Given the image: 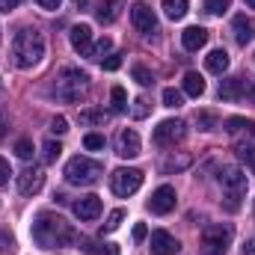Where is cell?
<instances>
[{"label": "cell", "instance_id": "cell-1", "mask_svg": "<svg viewBox=\"0 0 255 255\" xmlns=\"http://www.w3.org/2000/svg\"><path fill=\"white\" fill-rule=\"evenodd\" d=\"M33 241L39 247H45V250H57V247L74 244L77 235L60 214H39L36 223H33Z\"/></svg>", "mask_w": 255, "mask_h": 255}, {"label": "cell", "instance_id": "cell-2", "mask_svg": "<svg viewBox=\"0 0 255 255\" xmlns=\"http://www.w3.org/2000/svg\"><path fill=\"white\" fill-rule=\"evenodd\" d=\"M45 57V36L33 27H24L15 33V42H12V60L18 68H33V65L42 63Z\"/></svg>", "mask_w": 255, "mask_h": 255}, {"label": "cell", "instance_id": "cell-3", "mask_svg": "<svg viewBox=\"0 0 255 255\" xmlns=\"http://www.w3.org/2000/svg\"><path fill=\"white\" fill-rule=\"evenodd\" d=\"M89 89V74L74 68V65H65L63 71L57 74V83H54V98L65 101V104H74L80 101V95Z\"/></svg>", "mask_w": 255, "mask_h": 255}, {"label": "cell", "instance_id": "cell-4", "mask_svg": "<svg viewBox=\"0 0 255 255\" xmlns=\"http://www.w3.org/2000/svg\"><path fill=\"white\" fill-rule=\"evenodd\" d=\"M217 178H220V184H223V208H226L229 214L241 211L244 193H247V175H244L238 166H223Z\"/></svg>", "mask_w": 255, "mask_h": 255}, {"label": "cell", "instance_id": "cell-5", "mask_svg": "<svg viewBox=\"0 0 255 255\" xmlns=\"http://www.w3.org/2000/svg\"><path fill=\"white\" fill-rule=\"evenodd\" d=\"M101 172H104V166L98 163V160H92V157H71L68 163H65V181L68 184H74V187H89V184H95L98 178H101Z\"/></svg>", "mask_w": 255, "mask_h": 255}, {"label": "cell", "instance_id": "cell-6", "mask_svg": "<svg viewBox=\"0 0 255 255\" xmlns=\"http://www.w3.org/2000/svg\"><path fill=\"white\" fill-rule=\"evenodd\" d=\"M232 238H235L232 226H223V223H217V226H205L202 241H199V250H202V255H226L229 253Z\"/></svg>", "mask_w": 255, "mask_h": 255}, {"label": "cell", "instance_id": "cell-7", "mask_svg": "<svg viewBox=\"0 0 255 255\" xmlns=\"http://www.w3.org/2000/svg\"><path fill=\"white\" fill-rule=\"evenodd\" d=\"M142 187V172L139 169H116L113 175H110V190L116 193V196H133V193Z\"/></svg>", "mask_w": 255, "mask_h": 255}, {"label": "cell", "instance_id": "cell-8", "mask_svg": "<svg viewBox=\"0 0 255 255\" xmlns=\"http://www.w3.org/2000/svg\"><path fill=\"white\" fill-rule=\"evenodd\" d=\"M184 136H187V125L181 119H163L154 128V145H160V148H169V145L181 142Z\"/></svg>", "mask_w": 255, "mask_h": 255}, {"label": "cell", "instance_id": "cell-9", "mask_svg": "<svg viewBox=\"0 0 255 255\" xmlns=\"http://www.w3.org/2000/svg\"><path fill=\"white\" fill-rule=\"evenodd\" d=\"M130 21H133V27H136L139 33H145V36L157 33V15H154V9H151L148 3H142V0H136V3L130 6Z\"/></svg>", "mask_w": 255, "mask_h": 255}, {"label": "cell", "instance_id": "cell-10", "mask_svg": "<svg viewBox=\"0 0 255 255\" xmlns=\"http://www.w3.org/2000/svg\"><path fill=\"white\" fill-rule=\"evenodd\" d=\"M42 187H45V172H42V166H30V169H24V172L18 175V190H21V196H36Z\"/></svg>", "mask_w": 255, "mask_h": 255}, {"label": "cell", "instance_id": "cell-11", "mask_svg": "<svg viewBox=\"0 0 255 255\" xmlns=\"http://www.w3.org/2000/svg\"><path fill=\"white\" fill-rule=\"evenodd\" d=\"M68 39H71V48L80 54V57H89L92 54V27L89 24H74L68 30Z\"/></svg>", "mask_w": 255, "mask_h": 255}, {"label": "cell", "instance_id": "cell-12", "mask_svg": "<svg viewBox=\"0 0 255 255\" xmlns=\"http://www.w3.org/2000/svg\"><path fill=\"white\" fill-rule=\"evenodd\" d=\"M148 208H151V214H160V217L169 214L175 208V187H169V184L157 187L151 193V199H148Z\"/></svg>", "mask_w": 255, "mask_h": 255}, {"label": "cell", "instance_id": "cell-13", "mask_svg": "<svg viewBox=\"0 0 255 255\" xmlns=\"http://www.w3.org/2000/svg\"><path fill=\"white\" fill-rule=\"evenodd\" d=\"M148 247H151V253L154 255H175L178 250H181V244H178L169 232H151Z\"/></svg>", "mask_w": 255, "mask_h": 255}, {"label": "cell", "instance_id": "cell-14", "mask_svg": "<svg viewBox=\"0 0 255 255\" xmlns=\"http://www.w3.org/2000/svg\"><path fill=\"white\" fill-rule=\"evenodd\" d=\"M116 154L125 157V160L139 154V133L136 130H119V136H116Z\"/></svg>", "mask_w": 255, "mask_h": 255}, {"label": "cell", "instance_id": "cell-15", "mask_svg": "<svg viewBox=\"0 0 255 255\" xmlns=\"http://www.w3.org/2000/svg\"><path fill=\"white\" fill-rule=\"evenodd\" d=\"M71 208H74V217H77V220L89 223V220H98V214H101V199H98V196H83V199H77Z\"/></svg>", "mask_w": 255, "mask_h": 255}, {"label": "cell", "instance_id": "cell-16", "mask_svg": "<svg viewBox=\"0 0 255 255\" xmlns=\"http://www.w3.org/2000/svg\"><path fill=\"white\" fill-rule=\"evenodd\" d=\"M181 45H184V51H199V48H205V45H208V30L199 27V24L187 27V30L181 33Z\"/></svg>", "mask_w": 255, "mask_h": 255}, {"label": "cell", "instance_id": "cell-17", "mask_svg": "<svg viewBox=\"0 0 255 255\" xmlns=\"http://www.w3.org/2000/svg\"><path fill=\"white\" fill-rule=\"evenodd\" d=\"M244 92H247V80L244 77H229V80L220 83V98L223 101H238Z\"/></svg>", "mask_w": 255, "mask_h": 255}, {"label": "cell", "instance_id": "cell-18", "mask_svg": "<svg viewBox=\"0 0 255 255\" xmlns=\"http://www.w3.org/2000/svg\"><path fill=\"white\" fill-rule=\"evenodd\" d=\"M125 9V0H101V6H98V12H95V18L101 21V24H113L116 18H119V12Z\"/></svg>", "mask_w": 255, "mask_h": 255}, {"label": "cell", "instance_id": "cell-19", "mask_svg": "<svg viewBox=\"0 0 255 255\" xmlns=\"http://www.w3.org/2000/svg\"><path fill=\"white\" fill-rule=\"evenodd\" d=\"M205 68H208L211 74H226V71H229V54H226L223 48L211 51V54L205 57Z\"/></svg>", "mask_w": 255, "mask_h": 255}, {"label": "cell", "instance_id": "cell-20", "mask_svg": "<svg viewBox=\"0 0 255 255\" xmlns=\"http://www.w3.org/2000/svg\"><path fill=\"white\" fill-rule=\"evenodd\" d=\"M253 21H247V15H238L235 18V39H238V45H250L253 42Z\"/></svg>", "mask_w": 255, "mask_h": 255}, {"label": "cell", "instance_id": "cell-21", "mask_svg": "<svg viewBox=\"0 0 255 255\" xmlns=\"http://www.w3.org/2000/svg\"><path fill=\"white\" fill-rule=\"evenodd\" d=\"M226 130H229L232 136H238V133H247V136H253V139H255V122H250V119H241V116H232V119H226Z\"/></svg>", "mask_w": 255, "mask_h": 255}, {"label": "cell", "instance_id": "cell-22", "mask_svg": "<svg viewBox=\"0 0 255 255\" xmlns=\"http://www.w3.org/2000/svg\"><path fill=\"white\" fill-rule=\"evenodd\" d=\"M187 166H190V154H169V157L160 163V172L172 175V172H181V169H187Z\"/></svg>", "mask_w": 255, "mask_h": 255}, {"label": "cell", "instance_id": "cell-23", "mask_svg": "<svg viewBox=\"0 0 255 255\" xmlns=\"http://www.w3.org/2000/svg\"><path fill=\"white\" fill-rule=\"evenodd\" d=\"M202 92H205V80H202V74H199V71H187V74H184V95L199 98Z\"/></svg>", "mask_w": 255, "mask_h": 255}, {"label": "cell", "instance_id": "cell-24", "mask_svg": "<svg viewBox=\"0 0 255 255\" xmlns=\"http://www.w3.org/2000/svg\"><path fill=\"white\" fill-rule=\"evenodd\" d=\"M187 6H190V0H163V12H166V18H172V21L184 18V15H187Z\"/></svg>", "mask_w": 255, "mask_h": 255}, {"label": "cell", "instance_id": "cell-25", "mask_svg": "<svg viewBox=\"0 0 255 255\" xmlns=\"http://www.w3.org/2000/svg\"><path fill=\"white\" fill-rule=\"evenodd\" d=\"M60 154H63V145H60L57 139H48V142L42 145V160H45V163H57Z\"/></svg>", "mask_w": 255, "mask_h": 255}, {"label": "cell", "instance_id": "cell-26", "mask_svg": "<svg viewBox=\"0 0 255 255\" xmlns=\"http://www.w3.org/2000/svg\"><path fill=\"white\" fill-rule=\"evenodd\" d=\"M110 101H113V113H125L128 110V92L122 86H113L110 89Z\"/></svg>", "mask_w": 255, "mask_h": 255}, {"label": "cell", "instance_id": "cell-27", "mask_svg": "<svg viewBox=\"0 0 255 255\" xmlns=\"http://www.w3.org/2000/svg\"><path fill=\"white\" fill-rule=\"evenodd\" d=\"M107 113L104 110H80V125H104Z\"/></svg>", "mask_w": 255, "mask_h": 255}, {"label": "cell", "instance_id": "cell-28", "mask_svg": "<svg viewBox=\"0 0 255 255\" xmlns=\"http://www.w3.org/2000/svg\"><path fill=\"white\" fill-rule=\"evenodd\" d=\"M83 250L92 253V255H119V247H116V244H101V247H95V244L83 241Z\"/></svg>", "mask_w": 255, "mask_h": 255}, {"label": "cell", "instance_id": "cell-29", "mask_svg": "<svg viewBox=\"0 0 255 255\" xmlns=\"http://www.w3.org/2000/svg\"><path fill=\"white\" fill-rule=\"evenodd\" d=\"M181 104H184V92H178V89H172V86L163 89V107H172V110H175V107H181Z\"/></svg>", "mask_w": 255, "mask_h": 255}, {"label": "cell", "instance_id": "cell-30", "mask_svg": "<svg viewBox=\"0 0 255 255\" xmlns=\"http://www.w3.org/2000/svg\"><path fill=\"white\" fill-rule=\"evenodd\" d=\"M130 74H133V80H136V83H139V86H151V83H154V77H151V71H148V68H145V65H133V68H130Z\"/></svg>", "mask_w": 255, "mask_h": 255}, {"label": "cell", "instance_id": "cell-31", "mask_svg": "<svg viewBox=\"0 0 255 255\" xmlns=\"http://www.w3.org/2000/svg\"><path fill=\"white\" fill-rule=\"evenodd\" d=\"M110 51H113V42H110V39L104 36V39H101L98 45H92V54H89V60H104V57H107Z\"/></svg>", "mask_w": 255, "mask_h": 255}, {"label": "cell", "instance_id": "cell-32", "mask_svg": "<svg viewBox=\"0 0 255 255\" xmlns=\"http://www.w3.org/2000/svg\"><path fill=\"white\" fill-rule=\"evenodd\" d=\"M202 6H205L208 15H223L232 6V0H202Z\"/></svg>", "mask_w": 255, "mask_h": 255}, {"label": "cell", "instance_id": "cell-33", "mask_svg": "<svg viewBox=\"0 0 255 255\" xmlns=\"http://www.w3.org/2000/svg\"><path fill=\"white\" fill-rule=\"evenodd\" d=\"M122 220H125V211H119V208H116V211H113V214L107 217V223H104V235H110V232H116V229L122 226Z\"/></svg>", "mask_w": 255, "mask_h": 255}, {"label": "cell", "instance_id": "cell-34", "mask_svg": "<svg viewBox=\"0 0 255 255\" xmlns=\"http://www.w3.org/2000/svg\"><path fill=\"white\" fill-rule=\"evenodd\" d=\"M196 122H199L202 130H214V128H217V116L208 113V110H202V113H196Z\"/></svg>", "mask_w": 255, "mask_h": 255}, {"label": "cell", "instance_id": "cell-35", "mask_svg": "<svg viewBox=\"0 0 255 255\" xmlns=\"http://www.w3.org/2000/svg\"><path fill=\"white\" fill-rule=\"evenodd\" d=\"M238 157H241V160L255 172V148L253 145H238Z\"/></svg>", "mask_w": 255, "mask_h": 255}, {"label": "cell", "instance_id": "cell-36", "mask_svg": "<svg viewBox=\"0 0 255 255\" xmlns=\"http://www.w3.org/2000/svg\"><path fill=\"white\" fill-rule=\"evenodd\" d=\"M15 154H18L21 160H30V157H33V142H30V139H18V142H15Z\"/></svg>", "mask_w": 255, "mask_h": 255}, {"label": "cell", "instance_id": "cell-37", "mask_svg": "<svg viewBox=\"0 0 255 255\" xmlns=\"http://www.w3.org/2000/svg\"><path fill=\"white\" fill-rule=\"evenodd\" d=\"M83 145H86L89 151H98V148H104V136H101V133H86V136H83Z\"/></svg>", "mask_w": 255, "mask_h": 255}, {"label": "cell", "instance_id": "cell-38", "mask_svg": "<svg viewBox=\"0 0 255 255\" xmlns=\"http://www.w3.org/2000/svg\"><path fill=\"white\" fill-rule=\"evenodd\" d=\"M130 113H133V119H145V116H148V104H145L142 98H136L133 107H130Z\"/></svg>", "mask_w": 255, "mask_h": 255}, {"label": "cell", "instance_id": "cell-39", "mask_svg": "<svg viewBox=\"0 0 255 255\" xmlns=\"http://www.w3.org/2000/svg\"><path fill=\"white\" fill-rule=\"evenodd\" d=\"M101 65H104V71H116L122 65V54H107V60H101Z\"/></svg>", "mask_w": 255, "mask_h": 255}, {"label": "cell", "instance_id": "cell-40", "mask_svg": "<svg viewBox=\"0 0 255 255\" xmlns=\"http://www.w3.org/2000/svg\"><path fill=\"white\" fill-rule=\"evenodd\" d=\"M51 130H54V133H65V130H68V119H65V116H54Z\"/></svg>", "mask_w": 255, "mask_h": 255}, {"label": "cell", "instance_id": "cell-41", "mask_svg": "<svg viewBox=\"0 0 255 255\" xmlns=\"http://www.w3.org/2000/svg\"><path fill=\"white\" fill-rule=\"evenodd\" d=\"M9 175H12L9 160H3V157H0V187H3V184H9Z\"/></svg>", "mask_w": 255, "mask_h": 255}, {"label": "cell", "instance_id": "cell-42", "mask_svg": "<svg viewBox=\"0 0 255 255\" xmlns=\"http://www.w3.org/2000/svg\"><path fill=\"white\" fill-rule=\"evenodd\" d=\"M145 238H148V229H145V223H136V226H133V241L139 244V241H145Z\"/></svg>", "mask_w": 255, "mask_h": 255}, {"label": "cell", "instance_id": "cell-43", "mask_svg": "<svg viewBox=\"0 0 255 255\" xmlns=\"http://www.w3.org/2000/svg\"><path fill=\"white\" fill-rule=\"evenodd\" d=\"M36 3H39V6H42V9H48V12H57V9H60V3H63V0H36Z\"/></svg>", "mask_w": 255, "mask_h": 255}, {"label": "cell", "instance_id": "cell-44", "mask_svg": "<svg viewBox=\"0 0 255 255\" xmlns=\"http://www.w3.org/2000/svg\"><path fill=\"white\" fill-rule=\"evenodd\" d=\"M18 3L21 0H0V12H12V9H18Z\"/></svg>", "mask_w": 255, "mask_h": 255}, {"label": "cell", "instance_id": "cell-45", "mask_svg": "<svg viewBox=\"0 0 255 255\" xmlns=\"http://www.w3.org/2000/svg\"><path fill=\"white\" fill-rule=\"evenodd\" d=\"M244 255H255V238H250V241L244 244Z\"/></svg>", "mask_w": 255, "mask_h": 255}, {"label": "cell", "instance_id": "cell-46", "mask_svg": "<svg viewBox=\"0 0 255 255\" xmlns=\"http://www.w3.org/2000/svg\"><path fill=\"white\" fill-rule=\"evenodd\" d=\"M6 130H9V128H6V119H3V116H0V139H3V136H6Z\"/></svg>", "mask_w": 255, "mask_h": 255}, {"label": "cell", "instance_id": "cell-47", "mask_svg": "<svg viewBox=\"0 0 255 255\" xmlns=\"http://www.w3.org/2000/svg\"><path fill=\"white\" fill-rule=\"evenodd\" d=\"M74 6H77V9H86V6H89V0H74Z\"/></svg>", "mask_w": 255, "mask_h": 255}, {"label": "cell", "instance_id": "cell-48", "mask_svg": "<svg viewBox=\"0 0 255 255\" xmlns=\"http://www.w3.org/2000/svg\"><path fill=\"white\" fill-rule=\"evenodd\" d=\"M247 6H250V9H255V0H247Z\"/></svg>", "mask_w": 255, "mask_h": 255}]
</instances>
